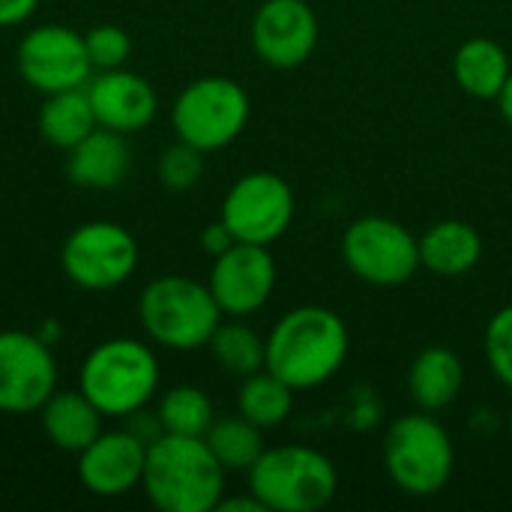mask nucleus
Instances as JSON below:
<instances>
[{"instance_id":"obj_12","label":"nucleus","mask_w":512,"mask_h":512,"mask_svg":"<svg viewBox=\"0 0 512 512\" xmlns=\"http://www.w3.org/2000/svg\"><path fill=\"white\" fill-rule=\"evenodd\" d=\"M57 390V363L42 336L24 330L0 333V411L33 414Z\"/></svg>"},{"instance_id":"obj_10","label":"nucleus","mask_w":512,"mask_h":512,"mask_svg":"<svg viewBox=\"0 0 512 512\" xmlns=\"http://www.w3.org/2000/svg\"><path fill=\"white\" fill-rule=\"evenodd\" d=\"M294 213V189L282 174L249 171L228 189L219 219L240 243L270 246L291 228Z\"/></svg>"},{"instance_id":"obj_4","label":"nucleus","mask_w":512,"mask_h":512,"mask_svg":"<svg viewBox=\"0 0 512 512\" xmlns=\"http://www.w3.org/2000/svg\"><path fill=\"white\" fill-rule=\"evenodd\" d=\"M78 390L102 417H129L159 390V360L138 339L99 342L81 363Z\"/></svg>"},{"instance_id":"obj_6","label":"nucleus","mask_w":512,"mask_h":512,"mask_svg":"<svg viewBox=\"0 0 512 512\" xmlns=\"http://www.w3.org/2000/svg\"><path fill=\"white\" fill-rule=\"evenodd\" d=\"M456 465V450L450 432L429 414L399 417L384 438V468L390 480L414 498L438 495Z\"/></svg>"},{"instance_id":"obj_14","label":"nucleus","mask_w":512,"mask_h":512,"mask_svg":"<svg viewBox=\"0 0 512 512\" xmlns=\"http://www.w3.org/2000/svg\"><path fill=\"white\" fill-rule=\"evenodd\" d=\"M252 48L273 69L303 66L321 36L318 15L306 0H264L252 15Z\"/></svg>"},{"instance_id":"obj_23","label":"nucleus","mask_w":512,"mask_h":512,"mask_svg":"<svg viewBox=\"0 0 512 512\" xmlns=\"http://www.w3.org/2000/svg\"><path fill=\"white\" fill-rule=\"evenodd\" d=\"M294 387L285 384L270 369H261L249 378H243L237 393V414L255 423L258 429H276L282 426L294 411Z\"/></svg>"},{"instance_id":"obj_26","label":"nucleus","mask_w":512,"mask_h":512,"mask_svg":"<svg viewBox=\"0 0 512 512\" xmlns=\"http://www.w3.org/2000/svg\"><path fill=\"white\" fill-rule=\"evenodd\" d=\"M156 414H159L162 429L168 435H189V438H204L216 420L210 396L192 384H180V387L165 390Z\"/></svg>"},{"instance_id":"obj_27","label":"nucleus","mask_w":512,"mask_h":512,"mask_svg":"<svg viewBox=\"0 0 512 512\" xmlns=\"http://www.w3.org/2000/svg\"><path fill=\"white\" fill-rule=\"evenodd\" d=\"M156 171H159V180H162L165 189L186 192L204 174V153L198 147H192V144H186V141L177 138V144H171L168 150H162Z\"/></svg>"},{"instance_id":"obj_9","label":"nucleus","mask_w":512,"mask_h":512,"mask_svg":"<svg viewBox=\"0 0 512 512\" xmlns=\"http://www.w3.org/2000/svg\"><path fill=\"white\" fill-rule=\"evenodd\" d=\"M60 267L66 279L84 291H111L132 279L138 267V243L117 222H84L66 237Z\"/></svg>"},{"instance_id":"obj_21","label":"nucleus","mask_w":512,"mask_h":512,"mask_svg":"<svg viewBox=\"0 0 512 512\" xmlns=\"http://www.w3.org/2000/svg\"><path fill=\"white\" fill-rule=\"evenodd\" d=\"M510 72V54L486 36L462 42L453 57V78L474 99H498Z\"/></svg>"},{"instance_id":"obj_3","label":"nucleus","mask_w":512,"mask_h":512,"mask_svg":"<svg viewBox=\"0 0 512 512\" xmlns=\"http://www.w3.org/2000/svg\"><path fill=\"white\" fill-rule=\"evenodd\" d=\"M246 474L249 492L270 512H318L339 489L330 456L300 444L264 450Z\"/></svg>"},{"instance_id":"obj_25","label":"nucleus","mask_w":512,"mask_h":512,"mask_svg":"<svg viewBox=\"0 0 512 512\" xmlns=\"http://www.w3.org/2000/svg\"><path fill=\"white\" fill-rule=\"evenodd\" d=\"M207 348L213 360L219 363V369L240 381L267 366V339H261L252 327L237 324V321L219 324Z\"/></svg>"},{"instance_id":"obj_33","label":"nucleus","mask_w":512,"mask_h":512,"mask_svg":"<svg viewBox=\"0 0 512 512\" xmlns=\"http://www.w3.org/2000/svg\"><path fill=\"white\" fill-rule=\"evenodd\" d=\"M498 108H501V117L507 120V126L512 129V72L507 84H504V90H501V96H498Z\"/></svg>"},{"instance_id":"obj_30","label":"nucleus","mask_w":512,"mask_h":512,"mask_svg":"<svg viewBox=\"0 0 512 512\" xmlns=\"http://www.w3.org/2000/svg\"><path fill=\"white\" fill-rule=\"evenodd\" d=\"M123 429H129V432H132L138 441H144L147 447H150L156 438H162V435H165L159 414H150V411H147V405H144V408H138V411H132V414L126 417V426H123Z\"/></svg>"},{"instance_id":"obj_31","label":"nucleus","mask_w":512,"mask_h":512,"mask_svg":"<svg viewBox=\"0 0 512 512\" xmlns=\"http://www.w3.org/2000/svg\"><path fill=\"white\" fill-rule=\"evenodd\" d=\"M237 243V237L231 234V228L219 219V222H210L204 231H201V249L210 255V258H216V255H222L225 249H231Z\"/></svg>"},{"instance_id":"obj_29","label":"nucleus","mask_w":512,"mask_h":512,"mask_svg":"<svg viewBox=\"0 0 512 512\" xmlns=\"http://www.w3.org/2000/svg\"><path fill=\"white\" fill-rule=\"evenodd\" d=\"M486 360L495 378L512 390V303L495 312L486 327Z\"/></svg>"},{"instance_id":"obj_34","label":"nucleus","mask_w":512,"mask_h":512,"mask_svg":"<svg viewBox=\"0 0 512 512\" xmlns=\"http://www.w3.org/2000/svg\"><path fill=\"white\" fill-rule=\"evenodd\" d=\"M510 438H512V411H510Z\"/></svg>"},{"instance_id":"obj_11","label":"nucleus","mask_w":512,"mask_h":512,"mask_svg":"<svg viewBox=\"0 0 512 512\" xmlns=\"http://www.w3.org/2000/svg\"><path fill=\"white\" fill-rule=\"evenodd\" d=\"M21 78L42 96L87 87L93 63L87 57L84 33L66 24H42L24 33L15 54Z\"/></svg>"},{"instance_id":"obj_13","label":"nucleus","mask_w":512,"mask_h":512,"mask_svg":"<svg viewBox=\"0 0 512 512\" xmlns=\"http://www.w3.org/2000/svg\"><path fill=\"white\" fill-rule=\"evenodd\" d=\"M222 315L246 318L267 306L276 288V261L267 246L258 243H234L222 255L213 258V270L207 279Z\"/></svg>"},{"instance_id":"obj_8","label":"nucleus","mask_w":512,"mask_h":512,"mask_svg":"<svg viewBox=\"0 0 512 512\" xmlns=\"http://www.w3.org/2000/svg\"><path fill=\"white\" fill-rule=\"evenodd\" d=\"M342 258L360 282L396 288L420 270V240L390 216H363L345 228Z\"/></svg>"},{"instance_id":"obj_17","label":"nucleus","mask_w":512,"mask_h":512,"mask_svg":"<svg viewBox=\"0 0 512 512\" xmlns=\"http://www.w3.org/2000/svg\"><path fill=\"white\" fill-rule=\"evenodd\" d=\"M129 174L126 135L96 126L72 150H66V177L81 189H114Z\"/></svg>"},{"instance_id":"obj_28","label":"nucleus","mask_w":512,"mask_h":512,"mask_svg":"<svg viewBox=\"0 0 512 512\" xmlns=\"http://www.w3.org/2000/svg\"><path fill=\"white\" fill-rule=\"evenodd\" d=\"M84 45H87V57H90L93 69H99V72L126 66V60L132 54V39L117 24H96V27L84 30Z\"/></svg>"},{"instance_id":"obj_5","label":"nucleus","mask_w":512,"mask_h":512,"mask_svg":"<svg viewBox=\"0 0 512 512\" xmlns=\"http://www.w3.org/2000/svg\"><path fill=\"white\" fill-rule=\"evenodd\" d=\"M144 333L168 351H198L222 324L213 291L189 276L153 279L138 300Z\"/></svg>"},{"instance_id":"obj_1","label":"nucleus","mask_w":512,"mask_h":512,"mask_svg":"<svg viewBox=\"0 0 512 512\" xmlns=\"http://www.w3.org/2000/svg\"><path fill=\"white\" fill-rule=\"evenodd\" d=\"M351 336L345 321L327 306H297L285 312L267 336V366L297 393L327 384L348 360Z\"/></svg>"},{"instance_id":"obj_20","label":"nucleus","mask_w":512,"mask_h":512,"mask_svg":"<svg viewBox=\"0 0 512 512\" xmlns=\"http://www.w3.org/2000/svg\"><path fill=\"white\" fill-rule=\"evenodd\" d=\"M48 441L63 453H81L102 432V411L81 390H54L39 408Z\"/></svg>"},{"instance_id":"obj_15","label":"nucleus","mask_w":512,"mask_h":512,"mask_svg":"<svg viewBox=\"0 0 512 512\" xmlns=\"http://www.w3.org/2000/svg\"><path fill=\"white\" fill-rule=\"evenodd\" d=\"M144 465L147 444L129 429L99 432V438L78 453V480L96 498H120L141 486Z\"/></svg>"},{"instance_id":"obj_22","label":"nucleus","mask_w":512,"mask_h":512,"mask_svg":"<svg viewBox=\"0 0 512 512\" xmlns=\"http://www.w3.org/2000/svg\"><path fill=\"white\" fill-rule=\"evenodd\" d=\"M36 126H39V135L51 147L72 150L81 138H87L96 129V117H93V105L87 99V90L75 87V90L45 96V105L39 108Z\"/></svg>"},{"instance_id":"obj_18","label":"nucleus","mask_w":512,"mask_h":512,"mask_svg":"<svg viewBox=\"0 0 512 512\" xmlns=\"http://www.w3.org/2000/svg\"><path fill=\"white\" fill-rule=\"evenodd\" d=\"M483 258V237L465 219H441L420 237V267L441 279L471 273Z\"/></svg>"},{"instance_id":"obj_32","label":"nucleus","mask_w":512,"mask_h":512,"mask_svg":"<svg viewBox=\"0 0 512 512\" xmlns=\"http://www.w3.org/2000/svg\"><path fill=\"white\" fill-rule=\"evenodd\" d=\"M39 0H0V27H12L27 21L36 12Z\"/></svg>"},{"instance_id":"obj_24","label":"nucleus","mask_w":512,"mask_h":512,"mask_svg":"<svg viewBox=\"0 0 512 512\" xmlns=\"http://www.w3.org/2000/svg\"><path fill=\"white\" fill-rule=\"evenodd\" d=\"M210 453L225 471H249L264 447V429L249 423L246 417H219L204 435Z\"/></svg>"},{"instance_id":"obj_19","label":"nucleus","mask_w":512,"mask_h":512,"mask_svg":"<svg viewBox=\"0 0 512 512\" xmlns=\"http://www.w3.org/2000/svg\"><path fill=\"white\" fill-rule=\"evenodd\" d=\"M465 390V366L456 351L432 345L420 351L408 369V396L420 411H444Z\"/></svg>"},{"instance_id":"obj_2","label":"nucleus","mask_w":512,"mask_h":512,"mask_svg":"<svg viewBox=\"0 0 512 512\" xmlns=\"http://www.w3.org/2000/svg\"><path fill=\"white\" fill-rule=\"evenodd\" d=\"M225 474L204 438L165 432L147 447L141 489L162 512H213L225 495Z\"/></svg>"},{"instance_id":"obj_16","label":"nucleus","mask_w":512,"mask_h":512,"mask_svg":"<svg viewBox=\"0 0 512 512\" xmlns=\"http://www.w3.org/2000/svg\"><path fill=\"white\" fill-rule=\"evenodd\" d=\"M87 99L93 105L96 126H105L120 135L141 132L153 123L159 99L153 84L129 69H105L87 81Z\"/></svg>"},{"instance_id":"obj_7","label":"nucleus","mask_w":512,"mask_h":512,"mask_svg":"<svg viewBox=\"0 0 512 512\" xmlns=\"http://www.w3.org/2000/svg\"><path fill=\"white\" fill-rule=\"evenodd\" d=\"M252 114L249 93L225 75L195 78L171 105V126L180 141L213 153L240 138Z\"/></svg>"}]
</instances>
